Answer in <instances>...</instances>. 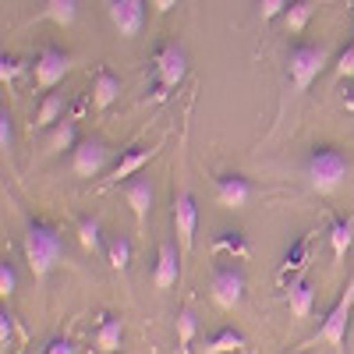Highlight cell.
Returning <instances> with one entry per match:
<instances>
[{"label":"cell","instance_id":"1","mask_svg":"<svg viewBox=\"0 0 354 354\" xmlns=\"http://www.w3.org/2000/svg\"><path fill=\"white\" fill-rule=\"evenodd\" d=\"M301 174H305V185L315 195H337L351 177V160L344 156V149H337V145H312Z\"/></svg>","mask_w":354,"mask_h":354},{"label":"cell","instance_id":"2","mask_svg":"<svg viewBox=\"0 0 354 354\" xmlns=\"http://www.w3.org/2000/svg\"><path fill=\"white\" fill-rule=\"evenodd\" d=\"M61 255H64V234L46 220H28V227H25V259H28L32 277L46 280L53 273V266L61 262Z\"/></svg>","mask_w":354,"mask_h":354},{"label":"cell","instance_id":"3","mask_svg":"<svg viewBox=\"0 0 354 354\" xmlns=\"http://www.w3.org/2000/svg\"><path fill=\"white\" fill-rule=\"evenodd\" d=\"M326 50L315 46V43H294L290 53H287V78H290V88L294 93H308L312 82L322 75L326 68Z\"/></svg>","mask_w":354,"mask_h":354},{"label":"cell","instance_id":"4","mask_svg":"<svg viewBox=\"0 0 354 354\" xmlns=\"http://www.w3.org/2000/svg\"><path fill=\"white\" fill-rule=\"evenodd\" d=\"M117 163V149H110V145L100 138V135H88L82 138L75 149H71V174L82 177V181H88V177H100L106 167Z\"/></svg>","mask_w":354,"mask_h":354},{"label":"cell","instance_id":"5","mask_svg":"<svg viewBox=\"0 0 354 354\" xmlns=\"http://www.w3.org/2000/svg\"><path fill=\"white\" fill-rule=\"evenodd\" d=\"M170 223H174V238L181 241V252L188 255L195 248V230H198V202H195V195L188 188H181L174 195Z\"/></svg>","mask_w":354,"mask_h":354},{"label":"cell","instance_id":"6","mask_svg":"<svg viewBox=\"0 0 354 354\" xmlns=\"http://www.w3.org/2000/svg\"><path fill=\"white\" fill-rule=\"evenodd\" d=\"M209 294H213L216 308H223V312L238 308L245 301V273H241V266H216L213 280H209Z\"/></svg>","mask_w":354,"mask_h":354},{"label":"cell","instance_id":"7","mask_svg":"<svg viewBox=\"0 0 354 354\" xmlns=\"http://www.w3.org/2000/svg\"><path fill=\"white\" fill-rule=\"evenodd\" d=\"M351 308H354V273H351L347 290L340 294V301L326 312V319L319 322V330H315L312 340H326V344H333V347L340 351L344 340H347V319H351Z\"/></svg>","mask_w":354,"mask_h":354},{"label":"cell","instance_id":"8","mask_svg":"<svg viewBox=\"0 0 354 354\" xmlns=\"http://www.w3.org/2000/svg\"><path fill=\"white\" fill-rule=\"evenodd\" d=\"M153 64H156V82H160V88H177L185 82V75H188V50L177 43V39H170V43H163L160 50H156V57H153Z\"/></svg>","mask_w":354,"mask_h":354},{"label":"cell","instance_id":"9","mask_svg":"<svg viewBox=\"0 0 354 354\" xmlns=\"http://www.w3.org/2000/svg\"><path fill=\"white\" fill-rule=\"evenodd\" d=\"M75 68L71 61V53L61 50V46H43L39 57H36V68H32V78L39 88H53V85H61L64 75Z\"/></svg>","mask_w":354,"mask_h":354},{"label":"cell","instance_id":"10","mask_svg":"<svg viewBox=\"0 0 354 354\" xmlns=\"http://www.w3.org/2000/svg\"><path fill=\"white\" fill-rule=\"evenodd\" d=\"M103 4H106V15H110L113 28L124 39L142 32V25H145V0H103Z\"/></svg>","mask_w":354,"mask_h":354},{"label":"cell","instance_id":"11","mask_svg":"<svg viewBox=\"0 0 354 354\" xmlns=\"http://www.w3.org/2000/svg\"><path fill=\"white\" fill-rule=\"evenodd\" d=\"M121 195H124V202L131 205L138 227H145V220H149V213H153V202H156L153 181H149L145 174H135V177H128V181L121 185Z\"/></svg>","mask_w":354,"mask_h":354},{"label":"cell","instance_id":"12","mask_svg":"<svg viewBox=\"0 0 354 354\" xmlns=\"http://www.w3.org/2000/svg\"><path fill=\"white\" fill-rule=\"evenodd\" d=\"M177 245H181V241H177L174 234L160 241L156 270H153V283H156L160 290H170L177 280H181V255H185V252H177Z\"/></svg>","mask_w":354,"mask_h":354},{"label":"cell","instance_id":"13","mask_svg":"<svg viewBox=\"0 0 354 354\" xmlns=\"http://www.w3.org/2000/svg\"><path fill=\"white\" fill-rule=\"evenodd\" d=\"M252 195H255V185L245 174H220L216 177V202L223 209H241V205L252 202Z\"/></svg>","mask_w":354,"mask_h":354},{"label":"cell","instance_id":"14","mask_svg":"<svg viewBox=\"0 0 354 354\" xmlns=\"http://www.w3.org/2000/svg\"><path fill=\"white\" fill-rule=\"evenodd\" d=\"M156 153H160L156 145H149V149H131V153H121V156H117V163L110 167V181H113V185H124L128 177H135V174H138L145 163H149Z\"/></svg>","mask_w":354,"mask_h":354},{"label":"cell","instance_id":"15","mask_svg":"<svg viewBox=\"0 0 354 354\" xmlns=\"http://www.w3.org/2000/svg\"><path fill=\"white\" fill-rule=\"evenodd\" d=\"M312 305H315V287L308 277H294L287 283V308L290 315H298V319H308L312 315Z\"/></svg>","mask_w":354,"mask_h":354},{"label":"cell","instance_id":"16","mask_svg":"<svg viewBox=\"0 0 354 354\" xmlns=\"http://www.w3.org/2000/svg\"><path fill=\"white\" fill-rule=\"evenodd\" d=\"M117 96H121V78H117L110 68H100L96 78H93V106L106 110V106L117 103Z\"/></svg>","mask_w":354,"mask_h":354},{"label":"cell","instance_id":"17","mask_svg":"<svg viewBox=\"0 0 354 354\" xmlns=\"http://www.w3.org/2000/svg\"><path fill=\"white\" fill-rule=\"evenodd\" d=\"M82 138H78V124L71 121V117H64V121H57L53 128H50V135H46V153L50 156H61V153H68V149H75Z\"/></svg>","mask_w":354,"mask_h":354},{"label":"cell","instance_id":"18","mask_svg":"<svg viewBox=\"0 0 354 354\" xmlns=\"http://www.w3.org/2000/svg\"><path fill=\"white\" fill-rule=\"evenodd\" d=\"M241 347H245V333L234 330V326H223V330H216L209 340L202 344V354H234Z\"/></svg>","mask_w":354,"mask_h":354},{"label":"cell","instance_id":"19","mask_svg":"<svg viewBox=\"0 0 354 354\" xmlns=\"http://www.w3.org/2000/svg\"><path fill=\"white\" fill-rule=\"evenodd\" d=\"M121 340H124V319L103 315L100 330H96V344H100L106 354H117V351H121Z\"/></svg>","mask_w":354,"mask_h":354},{"label":"cell","instance_id":"20","mask_svg":"<svg viewBox=\"0 0 354 354\" xmlns=\"http://www.w3.org/2000/svg\"><path fill=\"white\" fill-rule=\"evenodd\" d=\"M312 15H315V0H290V8L283 11V28L298 36V32L308 28Z\"/></svg>","mask_w":354,"mask_h":354},{"label":"cell","instance_id":"21","mask_svg":"<svg viewBox=\"0 0 354 354\" xmlns=\"http://www.w3.org/2000/svg\"><path fill=\"white\" fill-rule=\"evenodd\" d=\"M354 241V220H344V216H330V245H333V255L337 262L347 259V248Z\"/></svg>","mask_w":354,"mask_h":354},{"label":"cell","instance_id":"22","mask_svg":"<svg viewBox=\"0 0 354 354\" xmlns=\"http://www.w3.org/2000/svg\"><path fill=\"white\" fill-rule=\"evenodd\" d=\"M64 103H68L64 93H46L36 110V128H53L57 121H64Z\"/></svg>","mask_w":354,"mask_h":354},{"label":"cell","instance_id":"23","mask_svg":"<svg viewBox=\"0 0 354 354\" xmlns=\"http://www.w3.org/2000/svg\"><path fill=\"white\" fill-rule=\"evenodd\" d=\"M75 230H78V241H82V248L85 252H106V241H103V227H100V220L96 216H82L78 223H75Z\"/></svg>","mask_w":354,"mask_h":354},{"label":"cell","instance_id":"24","mask_svg":"<svg viewBox=\"0 0 354 354\" xmlns=\"http://www.w3.org/2000/svg\"><path fill=\"white\" fill-rule=\"evenodd\" d=\"M78 0H43V15L53 21V25H61V28H68V25H75L78 21Z\"/></svg>","mask_w":354,"mask_h":354},{"label":"cell","instance_id":"25","mask_svg":"<svg viewBox=\"0 0 354 354\" xmlns=\"http://www.w3.org/2000/svg\"><path fill=\"white\" fill-rule=\"evenodd\" d=\"M106 262L113 266L117 273L128 270V262H131V238L128 234H110L106 238Z\"/></svg>","mask_w":354,"mask_h":354},{"label":"cell","instance_id":"26","mask_svg":"<svg viewBox=\"0 0 354 354\" xmlns=\"http://www.w3.org/2000/svg\"><path fill=\"white\" fill-rule=\"evenodd\" d=\"M213 252H227L234 259H245L248 255V241H245L241 230H220L216 241H213Z\"/></svg>","mask_w":354,"mask_h":354},{"label":"cell","instance_id":"27","mask_svg":"<svg viewBox=\"0 0 354 354\" xmlns=\"http://www.w3.org/2000/svg\"><path fill=\"white\" fill-rule=\"evenodd\" d=\"M195 333H198V315H195V308H181V312H177V347H181L185 354L192 351Z\"/></svg>","mask_w":354,"mask_h":354},{"label":"cell","instance_id":"28","mask_svg":"<svg viewBox=\"0 0 354 354\" xmlns=\"http://www.w3.org/2000/svg\"><path fill=\"white\" fill-rule=\"evenodd\" d=\"M0 149H4V156H11L15 149V117L8 106H0Z\"/></svg>","mask_w":354,"mask_h":354},{"label":"cell","instance_id":"29","mask_svg":"<svg viewBox=\"0 0 354 354\" xmlns=\"http://www.w3.org/2000/svg\"><path fill=\"white\" fill-rule=\"evenodd\" d=\"M15 315L8 312V308H0V351L4 354H11L15 351Z\"/></svg>","mask_w":354,"mask_h":354},{"label":"cell","instance_id":"30","mask_svg":"<svg viewBox=\"0 0 354 354\" xmlns=\"http://www.w3.org/2000/svg\"><path fill=\"white\" fill-rule=\"evenodd\" d=\"M290 8V0H255V11L262 21H273V18H283V11Z\"/></svg>","mask_w":354,"mask_h":354},{"label":"cell","instance_id":"31","mask_svg":"<svg viewBox=\"0 0 354 354\" xmlns=\"http://www.w3.org/2000/svg\"><path fill=\"white\" fill-rule=\"evenodd\" d=\"M18 290V270H15V262H0V294L4 298H11V294Z\"/></svg>","mask_w":354,"mask_h":354},{"label":"cell","instance_id":"32","mask_svg":"<svg viewBox=\"0 0 354 354\" xmlns=\"http://www.w3.org/2000/svg\"><path fill=\"white\" fill-rule=\"evenodd\" d=\"M21 75V61H18V57L15 53H0V82H4V85H11L15 78Z\"/></svg>","mask_w":354,"mask_h":354},{"label":"cell","instance_id":"33","mask_svg":"<svg viewBox=\"0 0 354 354\" xmlns=\"http://www.w3.org/2000/svg\"><path fill=\"white\" fill-rule=\"evenodd\" d=\"M305 252H308V238H298V245L287 248V255H283V273H287V270H298V266H305Z\"/></svg>","mask_w":354,"mask_h":354},{"label":"cell","instance_id":"34","mask_svg":"<svg viewBox=\"0 0 354 354\" xmlns=\"http://www.w3.org/2000/svg\"><path fill=\"white\" fill-rule=\"evenodd\" d=\"M337 78H354V43H347L337 57Z\"/></svg>","mask_w":354,"mask_h":354},{"label":"cell","instance_id":"35","mask_svg":"<svg viewBox=\"0 0 354 354\" xmlns=\"http://www.w3.org/2000/svg\"><path fill=\"white\" fill-rule=\"evenodd\" d=\"M46 354H75V344H71L68 337H57V340H50Z\"/></svg>","mask_w":354,"mask_h":354},{"label":"cell","instance_id":"36","mask_svg":"<svg viewBox=\"0 0 354 354\" xmlns=\"http://www.w3.org/2000/svg\"><path fill=\"white\" fill-rule=\"evenodd\" d=\"M153 8H156L160 15H167V11H174V8H177V0H153Z\"/></svg>","mask_w":354,"mask_h":354},{"label":"cell","instance_id":"37","mask_svg":"<svg viewBox=\"0 0 354 354\" xmlns=\"http://www.w3.org/2000/svg\"><path fill=\"white\" fill-rule=\"evenodd\" d=\"M351 337H354V322H351Z\"/></svg>","mask_w":354,"mask_h":354}]
</instances>
